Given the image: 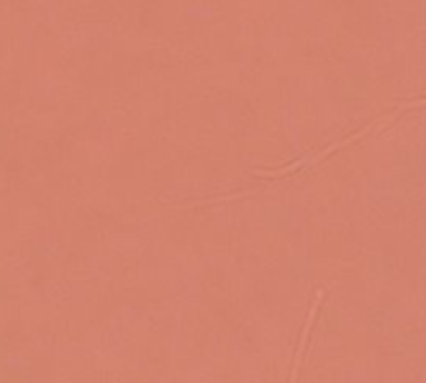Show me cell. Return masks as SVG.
Masks as SVG:
<instances>
[{"mask_svg":"<svg viewBox=\"0 0 426 383\" xmlns=\"http://www.w3.org/2000/svg\"><path fill=\"white\" fill-rule=\"evenodd\" d=\"M33 376H35V371H33V366H30L28 361L13 358V361H8V363H6V376H3V381L28 383V381H33Z\"/></svg>","mask_w":426,"mask_h":383,"instance_id":"1","label":"cell"},{"mask_svg":"<svg viewBox=\"0 0 426 383\" xmlns=\"http://www.w3.org/2000/svg\"><path fill=\"white\" fill-rule=\"evenodd\" d=\"M8 296H11V291H8V286L0 280V306L3 304H8Z\"/></svg>","mask_w":426,"mask_h":383,"instance_id":"2","label":"cell"},{"mask_svg":"<svg viewBox=\"0 0 426 383\" xmlns=\"http://www.w3.org/2000/svg\"><path fill=\"white\" fill-rule=\"evenodd\" d=\"M8 353V336L6 333H0V356Z\"/></svg>","mask_w":426,"mask_h":383,"instance_id":"3","label":"cell"},{"mask_svg":"<svg viewBox=\"0 0 426 383\" xmlns=\"http://www.w3.org/2000/svg\"><path fill=\"white\" fill-rule=\"evenodd\" d=\"M6 363H8V358L6 356H0V378L6 376Z\"/></svg>","mask_w":426,"mask_h":383,"instance_id":"4","label":"cell"}]
</instances>
